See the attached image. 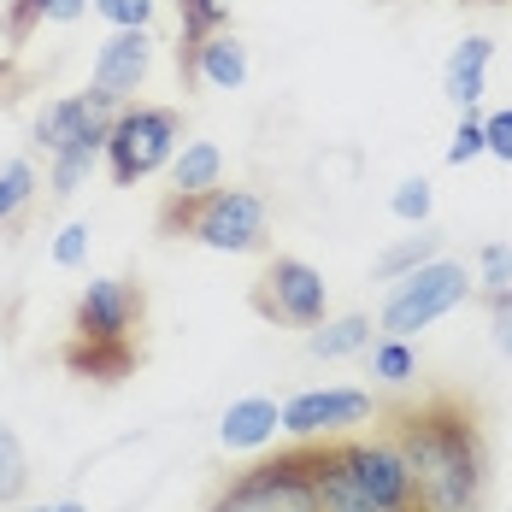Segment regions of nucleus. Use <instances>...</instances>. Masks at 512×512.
Wrapping results in <instances>:
<instances>
[{"mask_svg": "<svg viewBox=\"0 0 512 512\" xmlns=\"http://www.w3.org/2000/svg\"><path fill=\"white\" fill-rule=\"evenodd\" d=\"M401 454L412 465V489L430 512H477L483 507V489H489V442H483V424L477 407L460 395H436L424 407L395 412V430Z\"/></svg>", "mask_w": 512, "mask_h": 512, "instance_id": "nucleus-1", "label": "nucleus"}, {"mask_svg": "<svg viewBox=\"0 0 512 512\" xmlns=\"http://www.w3.org/2000/svg\"><path fill=\"white\" fill-rule=\"evenodd\" d=\"M159 236H189L212 254H259L271 236V206L254 189H206V195H165Z\"/></svg>", "mask_w": 512, "mask_h": 512, "instance_id": "nucleus-2", "label": "nucleus"}, {"mask_svg": "<svg viewBox=\"0 0 512 512\" xmlns=\"http://www.w3.org/2000/svg\"><path fill=\"white\" fill-rule=\"evenodd\" d=\"M477 295V271H465L460 259L436 254L430 265H418L407 271L401 283H389V295H383V312H377V330L383 336H418V330H430L436 318H448L454 307H465Z\"/></svg>", "mask_w": 512, "mask_h": 512, "instance_id": "nucleus-3", "label": "nucleus"}, {"mask_svg": "<svg viewBox=\"0 0 512 512\" xmlns=\"http://www.w3.org/2000/svg\"><path fill=\"white\" fill-rule=\"evenodd\" d=\"M206 512H318V442H295L289 454L242 471Z\"/></svg>", "mask_w": 512, "mask_h": 512, "instance_id": "nucleus-4", "label": "nucleus"}, {"mask_svg": "<svg viewBox=\"0 0 512 512\" xmlns=\"http://www.w3.org/2000/svg\"><path fill=\"white\" fill-rule=\"evenodd\" d=\"M177 148H183V112L177 106H136L130 101L112 118V130H106V171H112L118 189H130V183L165 171L177 159Z\"/></svg>", "mask_w": 512, "mask_h": 512, "instance_id": "nucleus-5", "label": "nucleus"}, {"mask_svg": "<svg viewBox=\"0 0 512 512\" xmlns=\"http://www.w3.org/2000/svg\"><path fill=\"white\" fill-rule=\"evenodd\" d=\"M324 307H330V283L324 271L307 265L295 254H277L265 265V277L254 283V312L259 318H277V324H295V330H312L324 324Z\"/></svg>", "mask_w": 512, "mask_h": 512, "instance_id": "nucleus-6", "label": "nucleus"}, {"mask_svg": "<svg viewBox=\"0 0 512 512\" xmlns=\"http://www.w3.org/2000/svg\"><path fill=\"white\" fill-rule=\"evenodd\" d=\"M142 312H148L142 283H130V277H89V289L77 295V312H71V330L83 342H136Z\"/></svg>", "mask_w": 512, "mask_h": 512, "instance_id": "nucleus-7", "label": "nucleus"}, {"mask_svg": "<svg viewBox=\"0 0 512 512\" xmlns=\"http://www.w3.org/2000/svg\"><path fill=\"white\" fill-rule=\"evenodd\" d=\"M371 389H301L283 401V430L295 442H330L348 424H371Z\"/></svg>", "mask_w": 512, "mask_h": 512, "instance_id": "nucleus-8", "label": "nucleus"}, {"mask_svg": "<svg viewBox=\"0 0 512 512\" xmlns=\"http://www.w3.org/2000/svg\"><path fill=\"white\" fill-rule=\"evenodd\" d=\"M124 106L118 101H106L101 89L89 83L83 95H59V101H48L42 112H36V148L42 154H59V148H71V142H106V130H112V118H118Z\"/></svg>", "mask_w": 512, "mask_h": 512, "instance_id": "nucleus-9", "label": "nucleus"}, {"mask_svg": "<svg viewBox=\"0 0 512 512\" xmlns=\"http://www.w3.org/2000/svg\"><path fill=\"white\" fill-rule=\"evenodd\" d=\"M148 65H154V36L148 30H112L95 53V89H101L106 101L130 106V95L142 89V77H148Z\"/></svg>", "mask_w": 512, "mask_h": 512, "instance_id": "nucleus-10", "label": "nucleus"}, {"mask_svg": "<svg viewBox=\"0 0 512 512\" xmlns=\"http://www.w3.org/2000/svg\"><path fill=\"white\" fill-rule=\"evenodd\" d=\"M318 512H389L354 477V465H348V442H342V436L318 442ZM412 512H430V507H412Z\"/></svg>", "mask_w": 512, "mask_h": 512, "instance_id": "nucleus-11", "label": "nucleus"}, {"mask_svg": "<svg viewBox=\"0 0 512 512\" xmlns=\"http://www.w3.org/2000/svg\"><path fill=\"white\" fill-rule=\"evenodd\" d=\"M489 65H495V42L489 36H465L460 48L448 53V65H442V95L460 112H477V101L489 95Z\"/></svg>", "mask_w": 512, "mask_h": 512, "instance_id": "nucleus-12", "label": "nucleus"}, {"mask_svg": "<svg viewBox=\"0 0 512 512\" xmlns=\"http://www.w3.org/2000/svg\"><path fill=\"white\" fill-rule=\"evenodd\" d=\"M277 430H283V407L265 401V395H242V401H230L224 418H218V442L230 454H254L265 442H277Z\"/></svg>", "mask_w": 512, "mask_h": 512, "instance_id": "nucleus-13", "label": "nucleus"}, {"mask_svg": "<svg viewBox=\"0 0 512 512\" xmlns=\"http://www.w3.org/2000/svg\"><path fill=\"white\" fill-rule=\"evenodd\" d=\"M136 359H142L136 342H83V336H71L65 354H59V365H65L71 377H83V383L112 389V383H124V377L136 371Z\"/></svg>", "mask_w": 512, "mask_h": 512, "instance_id": "nucleus-14", "label": "nucleus"}, {"mask_svg": "<svg viewBox=\"0 0 512 512\" xmlns=\"http://www.w3.org/2000/svg\"><path fill=\"white\" fill-rule=\"evenodd\" d=\"M195 83L242 89V83H248V48H242L230 30H212L206 42H195Z\"/></svg>", "mask_w": 512, "mask_h": 512, "instance_id": "nucleus-15", "label": "nucleus"}, {"mask_svg": "<svg viewBox=\"0 0 512 512\" xmlns=\"http://www.w3.org/2000/svg\"><path fill=\"white\" fill-rule=\"evenodd\" d=\"M165 171H171V195H206L224 183V154L218 142H183Z\"/></svg>", "mask_w": 512, "mask_h": 512, "instance_id": "nucleus-16", "label": "nucleus"}, {"mask_svg": "<svg viewBox=\"0 0 512 512\" xmlns=\"http://www.w3.org/2000/svg\"><path fill=\"white\" fill-rule=\"evenodd\" d=\"M436 254H442V230L418 224V236H401V242H389L383 254L371 259V277H377V283H401L407 271H418V265H430Z\"/></svg>", "mask_w": 512, "mask_h": 512, "instance_id": "nucleus-17", "label": "nucleus"}, {"mask_svg": "<svg viewBox=\"0 0 512 512\" xmlns=\"http://www.w3.org/2000/svg\"><path fill=\"white\" fill-rule=\"evenodd\" d=\"M230 0H177V24H183V48H177V71L183 83H195V42H206L212 30H224Z\"/></svg>", "mask_w": 512, "mask_h": 512, "instance_id": "nucleus-18", "label": "nucleus"}, {"mask_svg": "<svg viewBox=\"0 0 512 512\" xmlns=\"http://www.w3.org/2000/svg\"><path fill=\"white\" fill-rule=\"evenodd\" d=\"M307 348H312L318 359L371 354V318H365V312H342V318H324V324H312Z\"/></svg>", "mask_w": 512, "mask_h": 512, "instance_id": "nucleus-19", "label": "nucleus"}, {"mask_svg": "<svg viewBox=\"0 0 512 512\" xmlns=\"http://www.w3.org/2000/svg\"><path fill=\"white\" fill-rule=\"evenodd\" d=\"M106 154V142H71V148H59V154H48V189L65 201V195H77L83 189V177L95 171V159Z\"/></svg>", "mask_w": 512, "mask_h": 512, "instance_id": "nucleus-20", "label": "nucleus"}, {"mask_svg": "<svg viewBox=\"0 0 512 512\" xmlns=\"http://www.w3.org/2000/svg\"><path fill=\"white\" fill-rule=\"evenodd\" d=\"M371 377L389 383V389H407L412 377H418V348H412L407 336H377L371 342Z\"/></svg>", "mask_w": 512, "mask_h": 512, "instance_id": "nucleus-21", "label": "nucleus"}, {"mask_svg": "<svg viewBox=\"0 0 512 512\" xmlns=\"http://www.w3.org/2000/svg\"><path fill=\"white\" fill-rule=\"evenodd\" d=\"M30 201H36V171H30V159H6V165H0V224H12Z\"/></svg>", "mask_w": 512, "mask_h": 512, "instance_id": "nucleus-22", "label": "nucleus"}, {"mask_svg": "<svg viewBox=\"0 0 512 512\" xmlns=\"http://www.w3.org/2000/svg\"><path fill=\"white\" fill-rule=\"evenodd\" d=\"M24 489H30V460H24V442L12 436V424H0V507H12Z\"/></svg>", "mask_w": 512, "mask_h": 512, "instance_id": "nucleus-23", "label": "nucleus"}, {"mask_svg": "<svg viewBox=\"0 0 512 512\" xmlns=\"http://www.w3.org/2000/svg\"><path fill=\"white\" fill-rule=\"evenodd\" d=\"M512 289V242H483L477 248V295H507Z\"/></svg>", "mask_w": 512, "mask_h": 512, "instance_id": "nucleus-24", "label": "nucleus"}, {"mask_svg": "<svg viewBox=\"0 0 512 512\" xmlns=\"http://www.w3.org/2000/svg\"><path fill=\"white\" fill-rule=\"evenodd\" d=\"M389 212H395L401 224H430V212H436V189H430V177H407V183H395Z\"/></svg>", "mask_w": 512, "mask_h": 512, "instance_id": "nucleus-25", "label": "nucleus"}, {"mask_svg": "<svg viewBox=\"0 0 512 512\" xmlns=\"http://www.w3.org/2000/svg\"><path fill=\"white\" fill-rule=\"evenodd\" d=\"M48 18V0H12L6 6V18H0V36H6V48H24L30 42V30Z\"/></svg>", "mask_w": 512, "mask_h": 512, "instance_id": "nucleus-26", "label": "nucleus"}, {"mask_svg": "<svg viewBox=\"0 0 512 512\" xmlns=\"http://www.w3.org/2000/svg\"><path fill=\"white\" fill-rule=\"evenodd\" d=\"M489 154V142H483V118L477 112H460V130H454V142H448V165H471V159Z\"/></svg>", "mask_w": 512, "mask_h": 512, "instance_id": "nucleus-27", "label": "nucleus"}, {"mask_svg": "<svg viewBox=\"0 0 512 512\" xmlns=\"http://www.w3.org/2000/svg\"><path fill=\"white\" fill-rule=\"evenodd\" d=\"M95 12H101L112 30H148L154 0H95Z\"/></svg>", "mask_w": 512, "mask_h": 512, "instance_id": "nucleus-28", "label": "nucleus"}, {"mask_svg": "<svg viewBox=\"0 0 512 512\" xmlns=\"http://www.w3.org/2000/svg\"><path fill=\"white\" fill-rule=\"evenodd\" d=\"M89 259V224L77 218V224H65L59 236H53V265H65V271H77Z\"/></svg>", "mask_w": 512, "mask_h": 512, "instance_id": "nucleus-29", "label": "nucleus"}, {"mask_svg": "<svg viewBox=\"0 0 512 512\" xmlns=\"http://www.w3.org/2000/svg\"><path fill=\"white\" fill-rule=\"evenodd\" d=\"M483 142H489V159H507L512 165V106L483 118Z\"/></svg>", "mask_w": 512, "mask_h": 512, "instance_id": "nucleus-30", "label": "nucleus"}, {"mask_svg": "<svg viewBox=\"0 0 512 512\" xmlns=\"http://www.w3.org/2000/svg\"><path fill=\"white\" fill-rule=\"evenodd\" d=\"M489 336H495V348L512 359V289L507 295H489Z\"/></svg>", "mask_w": 512, "mask_h": 512, "instance_id": "nucleus-31", "label": "nucleus"}, {"mask_svg": "<svg viewBox=\"0 0 512 512\" xmlns=\"http://www.w3.org/2000/svg\"><path fill=\"white\" fill-rule=\"evenodd\" d=\"M95 0H48V24H77Z\"/></svg>", "mask_w": 512, "mask_h": 512, "instance_id": "nucleus-32", "label": "nucleus"}, {"mask_svg": "<svg viewBox=\"0 0 512 512\" xmlns=\"http://www.w3.org/2000/svg\"><path fill=\"white\" fill-rule=\"evenodd\" d=\"M48 512H89L83 501H59V507H48Z\"/></svg>", "mask_w": 512, "mask_h": 512, "instance_id": "nucleus-33", "label": "nucleus"}, {"mask_svg": "<svg viewBox=\"0 0 512 512\" xmlns=\"http://www.w3.org/2000/svg\"><path fill=\"white\" fill-rule=\"evenodd\" d=\"M6 83H12V65H6V59H0V89H6Z\"/></svg>", "mask_w": 512, "mask_h": 512, "instance_id": "nucleus-34", "label": "nucleus"}, {"mask_svg": "<svg viewBox=\"0 0 512 512\" xmlns=\"http://www.w3.org/2000/svg\"><path fill=\"white\" fill-rule=\"evenodd\" d=\"M30 512H48V507H30Z\"/></svg>", "mask_w": 512, "mask_h": 512, "instance_id": "nucleus-35", "label": "nucleus"}]
</instances>
